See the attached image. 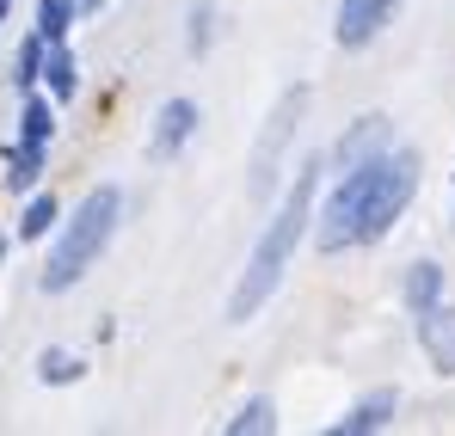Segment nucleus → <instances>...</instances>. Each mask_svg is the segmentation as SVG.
Segmentation results:
<instances>
[{
	"mask_svg": "<svg viewBox=\"0 0 455 436\" xmlns=\"http://www.w3.org/2000/svg\"><path fill=\"white\" fill-rule=\"evenodd\" d=\"M307 111V92L296 86V92H283V105L271 111V130L259 136V154H252V197H265L271 191V172H277V154H283V142H290V130H296V117Z\"/></svg>",
	"mask_w": 455,
	"mask_h": 436,
	"instance_id": "obj_4",
	"label": "nucleus"
},
{
	"mask_svg": "<svg viewBox=\"0 0 455 436\" xmlns=\"http://www.w3.org/2000/svg\"><path fill=\"white\" fill-rule=\"evenodd\" d=\"M50 130H56V123H50V105H25V147H44Z\"/></svg>",
	"mask_w": 455,
	"mask_h": 436,
	"instance_id": "obj_15",
	"label": "nucleus"
},
{
	"mask_svg": "<svg viewBox=\"0 0 455 436\" xmlns=\"http://www.w3.org/2000/svg\"><path fill=\"white\" fill-rule=\"evenodd\" d=\"M387 412H394V393H376V400H363L351 418H339V436H357V431H381L387 424Z\"/></svg>",
	"mask_w": 455,
	"mask_h": 436,
	"instance_id": "obj_9",
	"label": "nucleus"
},
{
	"mask_svg": "<svg viewBox=\"0 0 455 436\" xmlns=\"http://www.w3.org/2000/svg\"><path fill=\"white\" fill-rule=\"evenodd\" d=\"M62 31H68V0H44L37 6V37L44 44H62Z\"/></svg>",
	"mask_w": 455,
	"mask_h": 436,
	"instance_id": "obj_11",
	"label": "nucleus"
},
{
	"mask_svg": "<svg viewBox=\"0 0 455 436\" xmlns=\"http://www.w3.org/2000/svg\"><path fill=\"white\" fill-rule=\"evenodd\" d=\"M381 136H387V123H381V117H363V123L339 142V160H345V166H357L363 154H376V147H381Z\"/></svg>",
	"mask_w": 455,
	"mask_h": 436,
	"instance_id": "obj_8",
	"label": "nucleus"
},
{
	"mask_svg": "<svg viewBox=\"0 0 455 436\" xmlns=\"http://www.w3.org/2000/svg\"><path fill=\"white\" fill-rule=\"evenodd\" d=\"M50 86H56V99H68V92H75V62H68V56H62V44H50Z\"/></svg>",
	"mask_w": 455,
	"mask_h": 436,
	"instance_id": "obj_13",
	"label": "nucleus"
},
{
	"mask_svg": "<svg viewBox=\"0 0 455 436\" xmlns=\"http://www.w3.org/2000/svg\"><path fill=\"white\" fill-rule=\"evenodd\" d=\"M6 6H12V0H0V19H6Z\"/></svg>",
	"mask_w": 455,
	"mask_h": 436,
	"instance_id": "obj_18",
	"label": "nucleus"
},
{
	"mask_svg": "<svg viewBox=\"0 0 455 436\" xmlns=\"http://www.w3.org/2000/svg\"><path fill=\"white\" fill-rule=\"evenodd\" d=\"M437 289H443V271L437 265H412V277H406V301L425 313V307H437Z\"/></svg>",
	"mask_w": 455,
	"mask_h": 436,
	"instance_id": "obj_10",
	"label": "nucleus"
},
{
	"mask_svg": "<svg viewBox=\"0 0 455 436\" xmlns=\"http://www.w3.org/2000/svg\"><path fill=\"white\" fill-rule=\"evenodd\" d=\"M191 123H197V105H185V99H172L166 111H160V130H154V160H166L172 147L191 136Z\"/></svg>",
	"mask_w": 455,
	"mask_h": 436,
	"instance_id": "obj_7",
	"label": "nucleus"
},
{
	"mask_svg": "<svg viewBox=\"0 0 455 436\" xmlns=\"http://www.w3.org/2000/svg\"><path fill=\"white\" fill-rule=\"evenodd\" d=\"M50 221H56V197H37V203L25 210V227H19V234H25V240H44Z\"/></svg>",
	"mask_w": 455,
	"mask_h": 436,
	"instance_id": "obj_14",
	"label": "nucleus"
},
{
	"mask_svg": "<svg viewBox=\"0 0 455 436\" xmlns=\"http://www.w3.org/2000/svg\"><path fill=\"white\" fill-rule=\"evenodd\" d=\"M419 191V154H370L345 172V185L332 191L326 216H320V252H345L357 240H381L394 216L412 203Z\"/></svg>",
	"mask_w": 455,
	"mask_h": 436,
	"instance_id": "obj_1",
	"label": "nucleus"
},
{
	"mask_svg": "<svg viewBox=\"0 0 455 436\" xmlns=\"http://www.w3.org/2000/svg\"><path fill=\"white\" fill-rule=\"evenodd\" d=\"M314 185H320V160H307L302 172H296V191L283 197L271 234H265L259 252L246 258V277H240V289L228 301V320H252V313L265 307V295L277 289V277H283V265H290V252H296V240H302V227H307V210H314Z\"/></svg>",
	"mask_w": 455,
	"mask_h": 436,
	"instance_id": "obj_2",
	"label": "nucleus"
},
{
	"mask_svg": "<svg viewBox=\"0 0 455 436\" xmlns=\"http://www.w3.org/2000/svg\"><path fill=\"white\" fill-rule=\"evenodd\" d=\"M37 166H44V147H19L6 178H12V185H31V178H37Z\"/></svg>",
	"mask_w": 455,
	"mask_h": 436,
	"instance_id": "obj_16",
	"label": "nucleus"
},
{
	"mask_svg": "<svg viewBox=\"0 0 455 436\" xmlns=\"http://www.w3.org/2000/svg\"><path fill=\"white\" fill-rule=\"evenodd\" d=\"M44 375H50V381H68L75 363H68V357H44Z\"/></svg>",
	"mask_w": 455,
	"mask_h": 436,
	"instance_id": "obj_17",
	"label": "nucleus"
},
{
	"mask_svg": "<svg viewBox=\"0 0 455 436\" xmlns=\"http://www.w3.org/2000/svg\"><path fill=\"white\" fill-rule=\"evenodd\" d=\"M419 345L443 375H455V307H425L419 313Z\"/></svg>",
	"mask_w": 455,
	"mask_h": 436,
	"instance_id": "obj_6",
	"label": "nucleus"
},
{
	"mask_svg": "<svg viewBox=\"0 0 455 436\" xmlns=\"http://www.w3.org/2000/svg\"><path fill=\"white\" fill-rule=\"evenodd\" d=\"M394 6H400V0H345V6H339V44H345V50H363L381 25L394 19Z\"/></svg>",
	"mask_w": 455,
	"mask_h": 436,
	"instance_id": "obj_5",
	"label": "nucleus"
},
{
	"mask_svg": "<svg viewBox=\"0 0 455 436\" xmlns=\"http://www.w3.org/2000/svg\"><path fill=\"white\" fill-rule=\"evenodd\" d=\"M111 221H117V191L105 185V191H92L86 203H80V216L68 221V234L56 240V252H50V271H44V289H68L80 283V271L105 252V240H111Z\"/></svg>",
	"mask_w": 455,
	"mask_h": 436,
	"instance_id": "obj_3",
	"label": "nucleus"
},
{
	"mask_svg": "<svg viewBox=\"0 0 455 436\" xmlns=\"http://www.w3.org/2000/svg\"><path fill=\"white\" fill-rule=\"evenodd\" d=\"M277 424V412H271V400H252V406H240V418H228V431L246 436V431H271Z\"/></svg>",
	"mask_w": 455,
	"mask_h": 436,
	"instance_id": "obj_12",
	"label": "nucleus"
}]
</instances>
